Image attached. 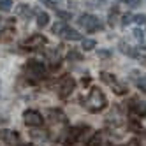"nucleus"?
I'll return each mask as SVG.
<instances>
[{
	"mask_svg": "<svg viewBox=\"0 0 146 146\" xmlns=\"http://www.w3.org/2000/svg\"><path fill=\"white\" fill-rule=\"evenodd\" d=\"M83 106H85L90 113H99V111H102L108 106V99L99 88H93L88 93V97L85 99V104H83Z\"/></svg>",
	"mask_w": 146,
	"mask_h": 146,
	"instance_id": "f257e3e1",
	"label": "nucleus"
},
{
	"mask_svg": "<svg viewBox=\"0 0 146 146\" xmlns=\"http://www.w3.org/2000/svg\"><path fill=\"white\" fill-rule=\"evenodd\" d=\"M78 23H79V27L88 30V32H95V30L102 28V25L99 23V19L95 16H92V14H81L78 18Z\"/></svg>",
	"mask_w": 146,
	"mask_h": 146,
	"instance_id": "f03ea898",
	"label": "nucleus"
},
{
	"mask_svg": "<svg viewBox=\"0 0 146 146\" xmlns=\"http://www.w3.org/2000/svg\"><path fill=\"white\" fill-rule=\"evenodd\" d=\"M74 88H76V81H74V78L65 76L64 79H62L60 86H58V95H60V99H67L70 93H72V90H74Z\"/></svg>",
	"mask_w": 146,
	"mask_h": 146,
	"instance_id": "7ed1b4c3",
	"label": "nucleus"
},
{
	"mask_svg": "<svg viewBox=\"0 0 146 146\" xmlns=\"http://www.w3.org/2000/svg\"><path fill=\"white\" fill-rule=\"evenodd\" d=\"M23 120L28 127H39V125H42V114L39 111H34V109H28L23 113Z\"/></svg>",
	"mask_w": 146,
	"mask_h": 146,
	"instance_id": "20e7f679",
	"label": "nucleus"
},
{
	"mask_svg": "<svg viewBox=\"0 0 146 146\" xmlns=\"http://www.w3.org/2000/svg\"><path fill=\"white\" fill-rule=\"evenodd\" d=\"M27 70H28L34 78H42V76L46 74V65L42 64V62H39V60H28Z\"/></svg>",
	"mask_w": 146,
	"mask_h": 146,
	"instance_id": "39448f33",
	"label": "nucleus"
},
{
	"mask_svg": "<svg viewBox=\"0 0 146 146\" xmlns=\"http://www.w3.org/2000/svg\"><path fill=\"white\" fill-rule=\"evenodd\" d=\"M18 139H19V135H18L16 130H7V129H2V130H0V141H4L5 144L16 146V144H18Z\"/></svg>",
	"mask_w": 146,
	"mask_h": 146,
	"instance_id": "423d86ee",
	"label": "nucleus"
},
{
	"mask_svg": "<svg viewBox=\"0 0 146 146\" xmlns=\"http://www.w3.org/2000/svg\"><path fill=\"white\" fill-rule=\"evenodd\" d=\"M48 42V39L44 37V35H40V34H35V35H32V37H28L25 42H23V46H28L30 49H34V48H39V46H42V44H46Z\"/></svg>",
	"mask_w": 146,
	"mask_h": 146,
	"instance_id": "0eeeda50",
	"label": "nucleus"
},
{
	"mask_svg": "<svg viewBox=\"0 0 146 146\" xmlns=\"http://www.w3.org/2000/svg\"><path fill=\"white\" fill-rule=\"evenodd\" d=\"M79 127H72V129H69L67 130V135H65V143L67 144H74V143H78V139H79Z\"/></svg>",
	"mask_w": 146,
	"mask_h": 146,
	"instance_id": "6e6552de",
	"label": "nucleus"
},
{
	"mask_svg": "<svg viewBox=\"0 0 146 146\" xmlns=\"http://www.w3.org/2000/svg\"><path fill=\"white\" fill-rule=\"evenodd\" d=\"M62 37H64L65 40H83V35L74 28H65L64 34H62Z\"/></svg>",
	"mask_w": 146,
	"mask_h": 146,
	"instance_id": "1a4fd4ad",
	"label": "nucleus"
},
{
	"mask_svg": "<svg viewBox=\"0 0 146 146\" xmlns=\"http://www.w3.org/2000/svg\"><path fill=\"white\" fill-rule=\"evenodd\" d=\"M132 111L137 114L139 118H144L146 116V102H139V100H134V104H132Z\"/></svg>",
	"mask_w": 146,
	"mask_h": 146,
	"instance_id": "9d476101",
	"label": "nucleus"
},
{
	"mask_svg": "<svg viewBox=\"0 0 146 146\" xmlns=\"http://www.w3.org/2000/svg\"><path fill=\"white\" fill-rule=\"evenodd\" d=\"M48 23H49V14L46 11L37 13V27L39 28H44V27H48Z\"/></svg>",
	"mask_w": 146,
	"mask_h": 146,
	"instance_id": "9b49d317",
	"label": "nucleus"
},
{
	"mask_svg": "<svg viewBox=\"0 0 146 146\" xmlns=\"http://www.w3.org/2000/svg\"><path fill=\"white\" fill-rule=\"evenodd\" d=\"M49 116H53V118H51L53 121H62V123H65V121H67L65 114L62 113L60 109H49Z\"/></svg>",
	"mask_w": 146,
	"mask_h": 146,
	"instance_id": "f8f14e48",
	"label": "nucleus"
},
{
	"mask_svg": "<svg viewBox=\"0 0 146 146\" xmlns=\"http://www.w3.org/2000/svg\"><path fill=\"white\" fill-rule=\"evenodd\" d=\"M16 14H19V16H25V18H30L32 11H30V7H28L27 4H19V5L16 7Z\"/></svg>",
	"mask_w": 146,
	"mask_h": 146,
	"instance_id": "ddd939ff",
	"label": "nucleus"
},
{
	"mask_svg": "<svg viewBox=\"0 0 146 146\" xmlns=\"http://www.w3.org/2000/svg\"><path fill=\"white\" fill-rule=\"evenodd\" d=\"M30 134H32V137L37 139V141H46L49 137L48 130H34V132H30Z\"/></svg>",
	"mask_w": 146,
	"mask_h": 146,
	"instance_id": "4468645a",
	"label": "nucleus"
},
{
	"mask_svg": "<svg viewBox=\"0 0 146 146\" xmlns=\"http://www.w3.org/2000/svg\"><path fill=\"white\" fill-rule=\"evenodd\" d=\"M95 46H97V42H95L93 39H83V40H81V48L85 49V51H92Z\"/></svg>",
	"mask_w": 146,
	"mask_h": 146,
	"instance_id": "2eb2a0df",
	"label": "nucleus"
},
{
	"mask_svg": "<svg viewBox=\"0 0 146 146\" xmlns=\"http://www.w3.org/2000/svg\"><path fill=\"white\" fill-rule=\"evenodd\" d=\"M13 9V0H0V13H9Z\"/></svg>",
	"mask_w": 146,
	"mask_h": 146,
	"instance_id": "dca6fc26",
	"label": "nucleus"
},
{
	"mask_svg": "<svg viewBox=\"0 0 146 146\" xmlns=\"http://www.w3.org/2000/svg\"><path fill=\"white\" fill-rule=\"evenodd\" d=\"M100 79L104 81V83H108L109 86H113L114 83H116V79H114V76H111V74H108V72H102L100 74Z\"/></svg>",
	"mask_w": 146,
	"mask_h": 146,
	"instance_id": "f3484780",
	"label": "nucleus"
},
{
	"mask_svg": "<svg viewBox=\"0 0 146 146\" xmlns=\"http://www.w3.org/2000/svg\"><path fill=\"white\" fill-rule=\"evenodd\" d=\"M113 90H114V93H118V95H123V93H127V86H125V85H120L118 81L113 85Z\"/></svg>",
	"mask_w": 146,
	"mask_h": 146,
	"instance_id": "a211bd4d",
	"label": "nucleus"
},
{
	"mask_svg": "<svg viewBox=\"0 0 146 146\" xmlns=\"http://www.w3.org/2000/svg\"><path fill=\"white\" fill-rule=\"evenodd\" d=\"M65 28H67V27H65L64 23H55L51 30H53V34H56V35H62V34H64V30H65Z\"/></svg>",
	"mask_w": 146,
	"mask_h": 146,
	"instance_id": "6ab92c4d",
	"label": "nucleus"
},
{
	"mask_svg": "<svg viewBox=\"0 0 146 146\" xmlns=\"http://www.w3.org/2000/svg\"><path fill=\"white\" fill-rule=\"evenodd\" d=\"M116 18H118V7H113L109 11V25L116 23Z\"/></svg>",
	"mask_w": 146,
	"mask_h": 146,
	"instance_id": "aec40b11",
	"label": "nucleus"
},
{
	"mask_svg": "<svg viewBox=\"0 0 146 146\" xmlns=\"http://www.w3.org/2000/svg\"><path fill=\"white\" fill-rule=\"evenodd\" d=\"M104 4H106V0H86L88 7H102Z\"/></svg>",
	"mask_w": 146,
	"mask_h": 146,
	"instance_id": "412c9836",
	"label": "nucleus"
},
{
	"mask_svg": "<svg viewBox=\"0 0 146 146\" xmlns=\"http://www.w3.org/2000/svg\"><path fill=\"white\" fill-rule=\"evenodd\" d=\"M56 16L60 19H64V21H67V19H72V14L67 13V11H56Z\"/></svg>",
	"mask_w": 146,
	"mask_h": 146,
	"instance_id": "4be33fe9",
	"label": "nucleus"
},
{
	"mask_svg": "<svg viewBox=\"0 0 146 146\" xmlns=\"http://www.w3.org/2000/svg\"><path fill=\"white\" fill-rule=\"evenodd\" d=\"M123 4H125V5H129L130 9H135V7H139V5H141V0H123Z\"/></svg>",
	"mask_w": 146,
	"mask_h": 146,
	"instance_id": "5701e85b",
	"label": "nucleus"
},
{
	"mask_svg": "<svg viewBox=\"0 0 146 146\" xmlns=\"http://www.w3.org/2000/svg\"><path fill=\"white\" fill-rule=\"evenodd\" d=\"M134 21L137 23V25H146V14H137V16H134Z\"/></svg>",
	"mask_w": 146,
	"mask_h": 146,
	"instance_id": "b1692460",
	"label": "nucleus"
},
{
	"mask_svg": "<svg viewBox=\"0 0 146 146\" xmlns=\"http://www.w3.org/2000/svg\"><path fill=\"white\" fill-rule=\"evenodd\" d=\"M130 21H134L132 14H129V13H127V14H123V16H121V23H123V25H129Z\"/></svg>",
	"mask_w": 146,
	"mask_h": 146,
	"instance_id": "393cba45",
	"label": "nucleus"
},
{
	"mask_svg": "<svg viewBox=\"0 0 146 146\" xmlns=\"http://www.w3.org/2000/svg\"><path fill=\"white\" fill-rule=\"evenodd\" d=\"M132 34H134L135 39H139V40H143V37H144V34H143V30H141V28H135Z\"/></svg>",
	"mask_w": 146,
	"mask_h": 146,
	"instance_id": "a878e982",
	"label": "nucleus"
},
{
	"mask_svg": "<svg viewBox=\"0 0 146 146\" xmlns=\"http://www.w3.org/2000/svg\"><path fill=\"white\" fill-rule=\"evenodd\" d=\"M99 56L100 58H109L111 56V51H108V49H99Z\"/></svg>",
	"mask_w": 146,
	"mask_h": 146,
	"instance_id": "bb28decb",
	"label": "nucleus"
},
{
	"mask_svg": "<svg viewBox=\"0 0 146 146\" xmlns=\"http://www.w3.org/2000/svg\"><path fill=\"white\" fill-rule=\"evenodd\" d=\"M137 86H139V88L146 93V78H141V79L137 81Z\"/></svg>",
	"mask_w": 146,
	"mask_h": 146,
	"instance_id": "cd10ccee",
	"label": "nucleus"
},
{
	"mask_svg": "<svg viewBox=\"0 0 146 146\" xmlns=\"http://www.w3.org/2000/svg\"><path fill=\"white\" fill-rule=\"evenodd\" d=\"M40 4H44V5H48V7H51V9H56V5H55L53 0H40Z\"/></svg>",
	"mask_w": 146,
	"mask_h": 146,
	"instance_id": "c85d7f7f",
	"label": "nucleus"
},
{
	"mask_svg": "<svg viewBox=\"0 0 146 146\" xmlns=\"http://www.w3.org/2000/svg\"><path fill=\"white\" fill-rule=\"evenodd\" d=\"M69 58H74V60H81V55L76 53V51H70L69 53Z\"/></svg>",
	"mask_w": 146,
	"mask_h": 146,
	"instance_id": "c756f323",
	"label": "nucleus"
},
{
	"mask_svg": "<svg viewBox=\"0 0 146 146\" xmlns=\"http://www.w3.org/2000/svg\"><path fill=\"white\" fill-rule=\"evenodd\" d=\"M125 146H139V143H137V139H132V141H129Z\"/></svg>",
	"mask_w": 146,
	"mask_h": 146,
	"instance_id": "7c9ffc66",
	"label": "nucleus"
},
{
	"mask_svg": "<svg viewBox=\"0 0 146 146\" xmlns=\"http://www.w3.org/2000/svg\"><path fill=\"white\" fill-rule=\"evenodd\" d=\"M7 121H9V120H7L5 116H0V125H4V123H7Z\"/></svg>",
	"mask_w": 146,
	"mask_h": 146,
	"instance_id": "2f4dec72",
	"label": "nucleus"
},
{
	"mask_svg": "<svg viewBox=\"0 0 146 146\" xmlns=\"http://www.w3.org/2000/svg\"><path fill=\"white\" fill-rule=\"evenodd\" d=\"M81 83H83V85H88V83H90V78H86V79L83 78V81H81Z\"/></svg>",
	"mask_w": 146,
	"mask_h": 146,
	"instance_id": "473e14b6",
	"label": "nucleus"
},
{
	"mask_svg": "<svg viewBox=\"0 0 146 146\" xmlns=\"http://www.w3.org/2000/svg\"><path fill=\"white\" fill-rule=\"evenodd\" d=\"M18 146H32V144H18Z\"/></svg>",
	"mask_w": 146,
	"mask_h": 146,
	"instance_id": "72a5a7b5",
	"label": "nucleus"
},
{
	"mask_svg": "<svg viewBox=\"0 0 146 146\" xmlns=\"http://www.w3.org/2000/svg\"><path fill=\"white\" fill-rule=\"evenodd\" d=\"M53 2H55V0H53ZM56 2H60V0H56Z\"/></svg>",
	"mask_w": 146,
	"mask_h": 146,
	"instance_id": "f704fd0d",
	"label": "nucleus"
}]
</instances>
